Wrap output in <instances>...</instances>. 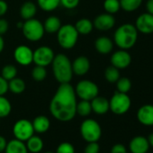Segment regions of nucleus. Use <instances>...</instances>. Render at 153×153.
Returning a JSON list of instances; mask_svg holds the SVG:
<instances>
[{"mask_svg": "<svg viewBox=\"0 0 153 153\" xmlns=\"http://www.w3.org/2000/svg\"><path fill=\"white\" fill-rule=\"evenodd\" d=\"M22 32L24 36L30 42H38L42 39L44 34L43 24L35 18L25 20L23 25Z\"/></svg>", "mask_w": 153, "mask_h": 153, "instance_id": "obj_5", "label": "nucleus"}, {"mask_svg": "<svg viewBox=\"0 0 153 153\" xmlns=\"http://www.w3.org/2000/svg\"><path fill=\"white\" fill-rule=\"evenodd\" d=\"M25 82L20 78H16H16L8 81V89L14 94H22L25 90Z\"/></svg>", "mask_w": 153, "mask_h": 153, "instance_id": "obj_26", "label": "nucleus"}, {"mask_svg": "<svg viewBox=\"0 0 153 153\" xmlns=\"http://www.w3.org/2000/svg\"><path fill=\"white\" fill-rule=\"evenodd\" d=\"M104 8L106 13L114 15V14L117 13L121 8L120 1L119 0H105Z\"/></svg>", "mask_w": 153, "mask_h": 153, "instance_id": "obj_34", "label": "nucleus"}, {"mask_svg": "<svg viewBox=\"0 0 153 153\" xmlns=\"http://www.w3.org/2000/svg\"><path fill=\"white\" fill-rule=\"evenodd\" d=\"M17 75V68L13 64H7L2 68V76L7 81L16 78Z\"/></svg>", "mask_w": 153, "mask_h": 153, "instance_id": "obj_33", "label": "nucleus"}, {"mask_svg": "<svg viewBox=\"0 0 153 153\" xmlns=\"http://www.w3.org/2000/svg\"><path fill=\"white\" fill-rule=\"evenodd\" d=\"M8 27H9L8 22L6 19L0 17V35L6 33L8 30Z\"/></svg>", "mask_w": 153, "mask_h": 153, "instance_id": "obj_41", "label": "nucleus"}, {"mask_svg": "<svg viewBox=\"0 0 153 153\" xmlns=\"http://www.w3.org/2000/svg\"><path fill=\"white\" fill-rule=\"evenodd\" d=\"M4 48H5V41L2 37V35H0V53L3 51Z\"/></svg>", "mask_w": 153, "mask_h": 153, "instance_id": "obj_45", "label": "nucleus"}, {"mask_svg": "<svg viewBox=\"0 0 153 153\" xmlns=\"http://www.w3.org/2000/svg\"><path fill=\"white\" fill-rule=\"evenodd\" d=\"M111 153H127V149L123 144H115L111 149Z\"/></svg>", "mask_w": 153, "mask_h": 153, "instance_id": "obj_40", "label": "nucleus"}, {"mask_svg": "<svg viewBox=\"0 0 153 153\" xmlns=\"http://www.w3.org/2000/svg\"><path fill=\"white\" fill-rule=\"evenodd\" d=\"M95 48L100 54H108L112 51L114 48V42L111 39L105 36H101L97 38L95 42Z\"/></svg>", "mask_w": 153, "mask_h": 153, "instance_id": "obj_19", "label": "nucleus"}, {"mask_svg": "<svg viewBox=\"0 0 153 153\" xmlns=\"http://www.w3.org/2000/svg\"><path fill=\"white\" fill-rule=\"evenodd\" d=\"M74 26L79 34H83V35L89 34L93 31V28H94L93 22H91L88 18L79 19L78 22L76 23V25Z\"/></svg>", "mask_w": 153, "mask_h": 153, "instance_id": "obj_24", "label": "nucleus"}, {"mask_svg": "<svg viewBox=\"0 0 153 153\" xmlns=\"http://www.w3.org/2000/svg\"><path fill=\"white\" fill-rule=\"evenodd\" d=\"M8 10V5L5 0H0V17L7 14Z\"/></svg>", "mask_w": 153, "mask_h": 153, "instance_id": "obj_42", "label": "nucleus"}, {"mask_svg": "<svg viewBox=\"0 0 153 153\" xmlns=\"http://www.w3.org/2000/svg\"><path fill=\"white\" fill-rule=\"evenodd\" d=\"M32 76L33 80L37 81V82H42L43 81L46 76H47V70L45 67L42 66H38L36 65L33 70H32Z\"/></svg>", "mask_w": 153, "mask_h": 153, "instance_id": "obj_32", "label": "nucleus"}, {"mask_svg": "<svg viewBox=\"0 0 153 153\" xmlns=\"http://www.w3.org/2000/svg\"><path fill=\"white\" fill-rule=\"evenodd\" d=\"M148 139L143 136H136L132 138L129 144L131 153H147L149 149Z\"/></svg>", "mask_w": 153, "mask_h": 153, "instance_id": "obj_16", "label": "nucleus"}, {"mask_svg": "<svg viewBox=\"0 0 153 153\" xmlns=\"http://www.w3.org/2000/svg\"><path fill=\"white\" fill-rule=\"evenodd\" d=\"M92 112V107H91V103L90 101L87 100H81L80 102L76 103V113L79 114L80 116L86 117L89 115Z\"/></svg>", "mask_w": 153, "mask_h": 153, "instance_id": "obj_28", "label": "nucleus"}, {"mask_svg": "<svg viewBox=\"0 0 153 153\" xmlns=\"http://www.w3.org/2000/svg\"><path fill=\"white\" fill-rule=\"evenodd\" d=\"M60 5L67 9H73L79 4V0H59Z\"/></svg>", "mask_w": 153, "mask_h": 153, "instance_id": "obj_38", "label": "nucleus"}, {"mask_svg": "<svg viewBox=\"0 0 153 153\" xmlns=\"http://www.w3.org/2000/svg\"><path fill=\"white\" fill-rule=\"evenodd\" d=\"M105 78L109 83H116V81L120 79L119 69L113 65L106 68L105 71Z\"/></svg>", "mask_w": 153, "mask_h": 153, "instance_id": "obj_31", "label": "nucleus"}, {"mask_svg": "<svg viewBox=\"0 0 153 153\" xmlns=\"http://www.w3.org/2000/svg\"><path fill=\"white\" fill-rule=\"evenodd\" d=\"M138 121L145 126L153 125V105H144L137 112Z\"/></svg>", "mask_w": 153, "mask_h": 153, "instance_id": "obj_15", "label": "nucleus"}, {"mask_svg": "<svg viewBox=\"0 0 153 153\" xmlns=\"http://www.w3.org/2000/svg\"><path fill=\"white\" fill-rule=\"evenodd\" d=\"M39 7L45 12L54 11L60 5L59 0H37Z\"/></svg>", "mask_w": 153, "mask_h": 153, "instance_id": "obj_27", "label": "nucleus"}, {"mask_svg": "<svg viewBox=\"0 0 153 153\" xmlns=\"http://www.w3.org/2000/svg\"><path fill=\"white\" fill-rule=\"evenodd\" d=\"M51 65L53 75L58 82L60 84L70 82L73 76V70L72 62L68 56L62 53L55 55Z\"/></svg>", "mask_w": 153, "mask_h": 153, "instance_id": "obj_2", "label": "nucleus"}, {"mask_svg": "<svg viewBox=\"0 0 153 153\" xmlns=\"http://www.w3.org/2000/svg\"><path fill=\"white\" fill-rule=\"evenodd\" d=\"M131 105L130 97L125 93H121L116 91L109 101L110 110L117 115H122L126 114Z\"/></svg>", "mask_w": 153, "mask_h": 153, "instance_id": "obj_7", "label": "nucleus"}, {"mask_svg": "<svg viewBox=\"0 0 153 153\" xmlns=\"http://www.w3.org/2000/svg\"><path fill=\"white\" fill-rule=\"evenodd\" d=\"M55 153H75V148L71 143L65 141L57 147Z\"/></svg>", "mask_w": 153, "mask_h": 153, "instance_id": "obj_36", "label": "nucleus"}, {"mask_svg": "<svg viewBox=\"0 0 153 153\" xmlns=\"http://www.w3.org/2000/svg\"><path fill=\"white\" fill-rule=\"evenodd\" d=\"M55 57L54 51L48 46H41L33 51V61L35 65L47 67L51 64Z\"/></svg>", "mask_w": 153, "mask_h": 153, "instance_id": "obj_10", "label": "nucleus"}, {"mask_svg": "<svg viewBox=\"0 0 153 153\" xmlns=\"http://www.w3.org/2000/svg\"><path fill=\"white\" fill-rule=\"evenodd\" d=\"M43 26H44L45 32H47L49 33H55L61 27V22H60L59 18H58L56 16H50L45 20Z\"/></svg>", "mask_w": 153, "mask_h": 153, "instance_id": "obj_25", "label": "nucleus"}, {"mask_svg": "<svg viewBox=\"0 0 153 153\" xmlns=\"http://www.w3.org/2000/svg\"><path fill=\"white\" fill-rule=\"evenodd\" d=\"M0 153H5V152H0Z\"/></svg>", "mask_w": 153, "mask_h": 153, "instance_id": "obj_48", "label": "nucleus"}, {"mask_svg": "<svg viewBox=\"0 0 153 153\" xmlns=\"http://www.w3.org/2000/svg\"><path fill=\"white\" fill-rule=\"evenodd\" d=\"M74 89L76 97H79L81 100L91 101L99 94V88L95 82L88 79L79 81Z\"/></svg>", "mask_w": 153, "mask_h": 153, "instance_id": "obj_8", "label": "nucleus"}, {"mask_svg": "<svg viewBox=\"0 0 153 153\" xmlns=\"http://www.w3.org/2000/svg\"><path fill=\"white\" fill-rule=\"evenodd\" d=\"M138 39V31L135 25L131 24H124L118 27L114 35V43L122 50H129L132 48Z\"/></svg>", "mask_w": 153, "mask_h": 153, "instance_id": "obj_3", "label": "nucleus"}, {"mask_svg": "<svg viewBox=\"0 0 153 153\" xmlns=\"http://www.w3.org/2000/svg\"><path fill=\"white\" fill-rule=\"evenodd\" d=\"M8 91V81L0 76V96H4Z\"/></svg>", "mask_w": 153, "mask_h": 153, "instance_id": "obj_39", "label": "nucleus"}, {"mask_svg": "<svg viewBox=\"0 0 153 153\" xmlns=\"http://www.w3.org/2000/svg\"><path fill=\"white\" fill-rule=\"evenodd\" d=\"M34 133L32 122L27 119L18 120L13 126V134L15 139L22 141H26Z\"/></svg>", "mask_w": 153, "mask_h": 153, "instance_id": "obj_9", "label": "nucleus"}, {"mask_svg": "<svg viewBox=\"0 0 153 153\" xmlns=\"http://www.w3.org/2000/svg\"><path fill=\"white\" fill-rule=\"evenodd\" d=\"M7 144V140L3 136H0V152H4L5 151Z\"/></svg>", "mask_w": 153, "mask_h": 153, "instance_id": "obj_44", "label": "nucleus"}, {"mask_svg": "<svg viewBox=\"0 0 153 153\" xmlns=\"http://www.w3.org/2000/svg\"><path fill=\"white\" fill-rule=\"evenodd\" d=\"M80 133L87 142L98 141L102 135V129L96 120L87 119L80 125Z\"/></svg>", "mask_w": 153, "mask_h": 153, "instance_id": "obj_6", "label": "nucleus"}, {"mask_svg": "<svg viewBox=\"0 0 153 153\" xmlns=\"http://www.w3.org/2000/svg\"><path fill=\"white\" fill-rule=\"evenodd\" d=\"M45 153H54V152H50V151H48V152H45Z\"/></svg>", "mask_w": 153, "mask_h": 153, "instance_id": "obj_47", "label": "nucleus"}, {"mask_svg": "<svg viewBox=\"0 0 153 153\" xmlns=\"http://www.w3.org/2000/svg\"><path fill=\"white\" fill-rule=\"evenodd\" d=\"M90 68V61L86 56H79L72 62L73 74L76 76L86 75Z\"/></svg>", "mask_w": 153, "mask_h": 153, "instance_id": "obj_17", "label": "nucleus"}, {"mask_svg": "<svg viewBox=\"0 0 153 153\" xmlns=\"http://www.w3.org/2000/svg\"><path fill=\"white\" fill-rule=\"evenodd\" d=\"M121 8L126 12H133L137 10L141 3L142 0H119Z\"/></svg>", "mask_w": 153, "mask_h": 153, "instance_id": "obj_29", "label": "nucleus"}, {"mask_svg": "<svg viewBox=\"0 0 153 153\" xmlns=\"http://www.w3.org/2000/svg\"><path fill=\"white\" fill-rule=\"evenodd\" d=\"M93 25L99 31H108L114 26L115 18L113 15L108 13L101 14L95 18Z\"/></svg>", "mask_w": 153, "mask_h": 153, "instance_id": "obj_14", "label": "nucleus"}, {"mask_svg": "<svg viewBox=\"0 0 153 153\" xmlns=\"http://www.w3.org/2000/svg\"><path fill=\"white\" fill-rule=\"evenodd\" d=\"M147 139H148V141H149V146L153 147V132H151V133L149 135V137H148Z\"/></svg>", "mask_w": 153, "mask_h": 153, "instance_id": "obj_46", "label": "nucleus"}, {"mask_svg": "<svg viewBox=\"0 0 153 153\" xmlns=\"http://www.w3.org/2000/svg\"><path fill=\"white\" fill-rule=\"evenodd\" d=\"M117 91L127 94L131 88V82L128 78H120L116 81Z\"/></svg>", "mask_w": 153, "mask_h": 153, "instance_id": "obj_35", "label": "nucleus"}, {"mask_svg": "<svg viewBox=\"0 0 153 153\" xmlns=\"http://www.w3.org/2000/svg\"><path fill=\"white\" fill-rule=\"evenodd\" d=\"M32 123H33L34 132H38V133L46 132L50 129V126H51V122L49 118L45 115H39L35 117Z\"/></svg>", "mask_w": 153, "mask_h": 153, "instance_id": "obj_21", "label": "nucleus"}, {"mask_svg": "<svg viewBox=\"0 0 153 153\" xmlns=\"http://www.w3.org/2000/svg\"><path fill=\"white\" fill-rule=\"evenodd\" d=\"M16 61L22 66H28L33 61V51L26 45H19L14 51Z\"/></svg>", "mask_w": 153, "mask_h": 153, "instance_id": "obj_11", "label": "nucleus"}, {"mask_svg": "<svg viewBox=\"0 0 153 153\" xmlns=\"http://www.w3.org/2000/svg\"><path fill=\"white\" fill-rule=\"evenodd\" d=\"M12 105L10 101L4 96H0V118H5L10 114Z\"/></svg>", "mask_w": 153, "mask_h": 153, "instance_id": "obj_30", "label": "nucleus"}, {"mask_svg": "<svg viewBox=\"0 0 153 153\" xmlns=\"http://www.w3.org/2000/svg\"><path fill=\"white\" fill-rule=\"evenodd\" d=\"M76 95L69 83H63L58 88L50 103V112L52 116L60 122L71 121L76 113Z\"/></svg>", "mask_w": 153, "mask_h": 153, "instance_id": "obj_1", "label": "nucleus"}, {"mask_svg": "<svg viewBox=\"0 0 153 153\" xmlns=\"http://www.w3.org/2000/svg\"><path fill=\"white\" fill-rule=\"evenodd\" d=\"M26 148L29 152L32 153H39L43 149V141L39 136L33 135L26 140Z\"/></svg>", "mask_w": 153, "mask_h": 153, "instance_id": "obj_23", "label": "nucleus"}, {"mask_svg": "<svg viewBox=\"0 0 153 153\" xmlns=\"http://www.w3.org/2000/svg\"><path fill=\"white\" fill-rule=\"evenodd\" d=\"M79 33L72 25H61L59 30L57 32V40L59 46L65 50H69L75 47L78 42Z\"/></svg>", "mask_w": 153, "mask_h": 153, "instance_id": "obj_4", "label": "nucleus"}, {"mask_svg": "<svg viewBox=\"0 0 153 153\" xmlns=\"http://www.w3.org/2000/svg\"><path fill=\"white\" fill-rule=\"evenodd\" d=\"M37 12V7L34 3L27 1L24 3L20 8V16L24 20H29L34 18Z\"/></svg>", "mask_w": 153, "mask_h": 153, "instance_id": "obj_22", "label": "nucleus"}, {"mask_svg": "<svg viewBox=\"0 0 153 153\" xmlns=\"http://www.w3.org/2000/svg\"><path fill=\"white\" fill-rule=\"evenodd\" d=\"M91 107H92V112L96 113L97 114H106L109 110V101L103 97H96L93 98L91 101Z\"/></svg>", "mask_w": 153, "mask_h": 153, "instance_id": "obj_18", "label": "nucleus"}, {"mask_svg": "<svg viewBox=\"0 0 153 153\" xmlns=\"http://www.w3.org/2000/svg\"><path fill=\"white\" fill-rule=\"evenodd\" d=\"M131 62V57L126 50H120L113 53L111 57V63L118 69H123L130 66Z\"/></svg>", "mask_w": 153, "mask_h": 153, "instance_id": "obj_12", "label": "nucleus"}, {"mask_svg": "<svg viewBox=\"0 0 153 153\" xmlns=\"http://www.w3.org/2000/svg\"><path fill=\"white\" fill-rule=\"evenodd\" d=\"M100 146L97 141L88 142L87 146L84 149V153H99Z\"/></svg>", "mask_w": 153, "mask_h": 153, "instance_id": "obj_37", "label": "nucleus"}, {"mask_svg": "<svg viewBox=\"0 0 153 153\" xmlns=\"http://www.w3.org/2000/svg\"><path fill=\"white\" fill-rule=\"evenodd\" d=\"M5 153H28V149L25 141L19 140L17 139L11 140L7 142Z\"/></svg>", "mask_w": 153, "mask_h": 153, "instance_id": "obj_20", "label": "nucleus"}, {"mask_svg": "<svg viewBox=\"0 0 153 153\" xmlns=\"http://www.w3.org/2000/svg\"><path fill=\"white\" fill-rule=\"evenodd\" d=\"M146 10L147 13L153 15V0H148L146 2Z\"/></svg>", "mask_w": 153, "mask_h": 153, "instance_id": "obj_43", "label": "nucleus"}, {"mask_svg": "<svg viewBox=\"0 0 153 153\" xmlns=\"http://www.w3.org/2000/svg\"><path fill=\"white\" fill-rule=\"evenodd\" d=\"M135 27L138 32L144 34H149L153 33V15L149 13L141 14L138 16Z\"/></svg>", "mask_w": 153, "mask_h": 153, "instance_id": "obj_13", "label": "nucleus"}]
</instances>
